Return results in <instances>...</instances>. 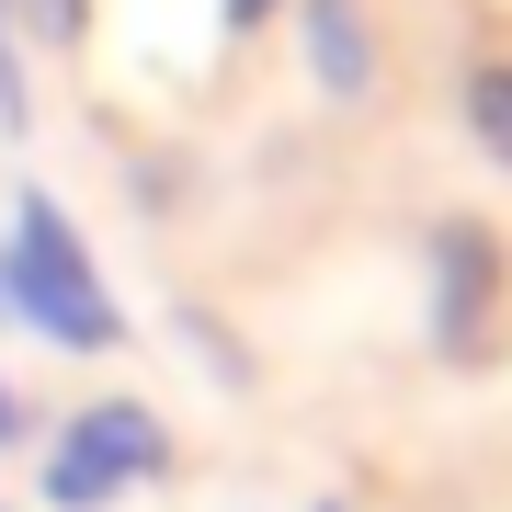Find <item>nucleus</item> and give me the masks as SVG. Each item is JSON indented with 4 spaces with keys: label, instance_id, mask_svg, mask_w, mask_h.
Here are the masks:
<instances>
[{
    "label": "nucleus",
    "instance_id": "f257e3e1",
    "mask_svg": "<svg viewBox=\"0 0 512 512\" xmlns=\"http://www.w3.org/2000/svg\"><path fill=\"white\" fill-rule=\"evenodd\" d=\"M0 319H23L57 353H126V308H114L92 239L69 228V205L46 183L12 194V228H0Z\"/></svg>",
    "mask_w": 512,
    "mask_h": 512
},
{
    "label": "nucleus",
    "instance_id": "f03ea898",
    "mask_svg": "<svg viewBox=\"0 0 512 512\" xmlns=\"http://www.w3.org/2000/svg\"><path fill=\"white\" fill-rule=\"evenodd\" d=\"M183 467V444H171V421L148 410V399H92V410H69V421H46V467H35V490L46 512H114L126 490H160V478Z\"/></svg>",
    "mask_w": 512,
    "mask_h": 512
},
{
    "label": "nucleus",
    "instance_id": "7ed1b4c3",
    "mask_svg": "<svg viewBox=\"0 0 512 512\" xmlns=\"http://www.w3.org/2000/svg\"><path fill=\"white\" fill-rule=\"evenodd\" d=\"M490 296H501L490 228H433V330H444V353H490Z\"/></svg>",
    "mask_w": 512,
    "mask_h": 512
},
{
    "label": "nucleus",
    "instance_id": "20e7f679",
    "mask_svg": "<svg viewBox=\"0 0 512 512\" xmlns=\"http://www.w3.org/2000/svg\"><path fill=\"white\" fill-rule=\"evenodd\" d=\"M296 46H308L319 103H365V92H376V69H387L365 0H296Z\"/></svg>",
    "mask_w": 512,
    "mask_h": 512
},
{
    "label": "nucleus",
    "instance_id": "39448f33",
    "mask_svg": "<svg viewBox=\"0 0 512 512\" xmlns=\"http://www.w3.org/2000/svg\"><path fill=\"white\" fill-rule=\"evenodd\" d=\"M171 353H194V365H205V387H228V399H239V387H262L251 342H239V330L205 308V296H171Z\"/></svg>",
    "mask_w": 512,
    "mask_h": 512
},
{
    "label": "nucleus",
    "instance_id": "423d86ee",
    "mask_svg": "<svg viewBox=\"0 0 512 512\" xmlns=\"http://www.w3.org/2000/svg\"><path fill=\"white\" fill-rule=\"evenodd\" d=\"M0 23H12V46H80L92 0H0Z\"/></svg>",
    "mask_w": 512,
    "mask_h": 512
},
{
    "label": "nucleus",
    "instance_id": "0eeeda50",
    "mask_svg": "<svg viewBox=\"0 0 512 512\" xmlns=\"http://www.w3.org/2000/svg\"><path fill=\"white\" fill-rule=\"evenodd\" d=\"M467 137L512 160V69H467Z\"/></svg>",
    "mask_w": 512,
    "mask_h": 512
},
{
    "label": "nucleus",
    "instance_id": "6e6552de",
    "mask_svg": "<svg viewBox=\"0 0 512 512\" xmlns=\"http://www.w3.org/2000/svg\"><path fill=\"white\" fill-rule=\"evenodd\" d=\"M35 433H46L35 387H23V376H0V456H12V444H35Z\"/></svg>",
    "mask_w": 512,
    "mask_h": 512
},
{
    "label": "nucleus",
    "instance_id": "1a4fd4ad",
    "mask_svg": "<svg viewBox=\"0 0 512 512\" xmlns=\"http://www.w3.org/2000/svg\"><path fill=\"white\" fill-rule=\"evenodd\" d=\"M274 12H296V0H217V35H228V46H251Z\"/></svg>",
    "mask_w": 512,
    "mask_h": 512
},
{
    "label": "nucleus",
    "instance_id": "9d476101",
    "mask_svg": "<svg viewBox=\"0 0 512 512\" xmlns=\"http://www.w3.org/2000/svg\"><path fill=\"white\" fill-rule=\"evenodd\" d=\"M35 126V92H23V57H0V137Z\"/></svg>",
    "mask_w": 512,
    "mask_h": 512
},
{
    "label": "nucleus",
    "instance_id": "9b49d317",
    "mask_svg": "<svg viewBox=\"0 0 512 512\" xmlns=\"http://www.w3.org/2000/svg\"><path fill=\"white\" fill-rule=\"evenodd\" d=\"M0 57H12V23H0Z\"/></svg>",
    "mask_w": 512,
    "mask_h": 512
},
{
    "label": "nucleus",
    "instance_id": "f8f14e48",
    "mask_svg": "<svg viewBox=\"0 0 512 512\" xmlns=\"http://www.w3.org/2000/svg\"><path fill=\"white\" fill-rule=\"evenodd\" d=\"M319 512H342V501H319Z\"/></svg>",
    "mask_w": 512,
    "mask_h": 512
}]
</instances>
